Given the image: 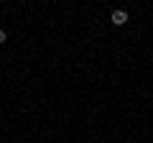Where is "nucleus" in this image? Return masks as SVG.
Here are the masks:
<instances>
[{"label": "nucleus", "instance_id": "obj_2", "mask_svg": "<svg viewBox=\"0 0 153 143\" xmlns=\"http://www.w3.org/2000/svg\"><path fill=\"white\" fill-rule=\"evenodd\" d=\"M5 41H8V33L3 31V28H0V44H5Z\"/></svg>", "mask_w": 153, "mask_h": 143}, {"label": "nucleus", "instance_id": "obj_1", "mask_svg": "<svg viewBox=\"0 0 153 143\" xmlns=\"http://www.w3.org/2000/svg\"><path fill=\"white\" fill-rule=\"evenodd\" d=\"M110 21H112V26H125L128 23V10H112Z\"/></svg>", "mask_w": 153, "mask_h": 143}]
</instances>
